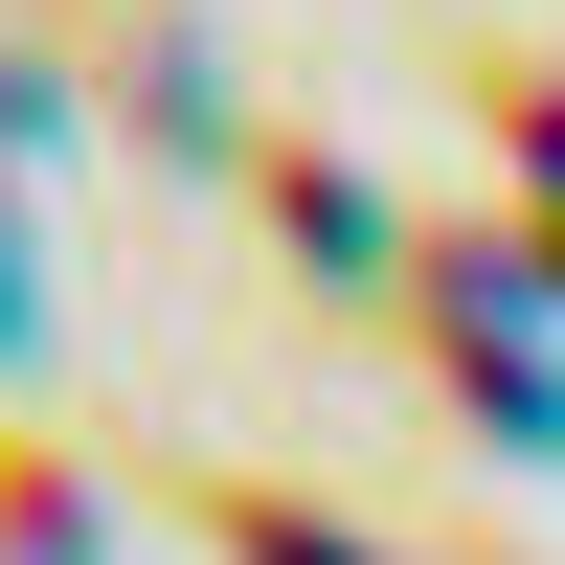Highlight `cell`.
<instances>
[{
	"mask_svg": "<svg viewBox=\"0 0 565 565\" xmlns=\"http://www.w3.org/2000/svg\"><path fill=\"white\" fill-rule=\"evenodd\" d=\"M271 226H295V271H340V295H407V226H385V181L362 159H317V136H271Z\"/></svg>",
	"mask_w": 565,
	"mask_h": 565,
	"instance_id": "6da1fadb",
	"label": "cell"
},
{
	"mask_svg": "<svg viewBox=\"0 0 565 565\" xmlns=\"http://www.w3.org/2000/svg\"><path fill=\"white\" fill-rule=\"evenodd\" d=\"M0 565H114V476L23 407H0Z\"/></svg>",
	"mask_w": 565,
	"mask_h": 565,
	"instance_id": "7a4b0ae2",
	"label": "cell"
},
{
	"mask_svg": "<svg viewBox=\"0 0 565 565\" xmlns=\"http://www.w3.org/2000/svg\"><path fill=\"white\" fill-rule=\"evenodd\" d=\"M0 340H23V204H0Z\"/></svg>",
	"mask_w": 565,
	"mask_h": 565,
	"instance_id": "3957f363",
	"label": "cell"
},
{
	"mask_svg": "<svg viewBox=\"0 0 565 565\" xmlns=\"http://www.w3.org/2000/svg\"><path fill=\"white\" fill-rule=\"evenodd\" d=\"M543 271H565V226H543Z\"/></svg>",
	"mask_w": 565,
	"mask_h": 565,
	"instance_id": "277c9868",
	"label": "cell"
}]
</instances>
